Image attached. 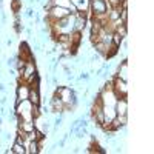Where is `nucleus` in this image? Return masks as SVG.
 <instances>
[{
	"mask_svg": "<svg viewBox=\"0 0 154 154\" xmlns=\"http://www.w3.org/2000/svg\"><path fill=\"white\" fill-rule=\"evenodd\" d=\"M56 94L59 96V99L63 102V105H65V109L63 111H66L68 108H74V105H75V96H74V91L71 88H68V86H60V88H57V91H56Z\"/></svg>",
	"mask_w": 154,
	"mask_h": 154,
	"instance_id": "nucleus-1",
	"label": "nucleus"
},
{
	"mask_svg": "<svg viewBox=\"0 0 154 154\" xmlns=\"http://www.w3.org/2000/svg\"><path fill=\"white\" fill-rule=\"evenodd\" d=\"M109 6L105 0H89V12L91 16H99V14H105L108 12Z\"/></svg>",
	"mask_w": 154,
	"mask_h": 154,
	"instance_id": "nucleus-2",
	"label": "nucleus"
},
{
	"mask_svg": "<svg viewBox=\"0 0 154 154\" xmlns=\"http://www.w3.org/2000/svg\"><path fill=\"white\" fill-rule=\"evenodd\" d=\"M112 91H114L116 96H117V99L119 97H126L128 96V85H126V82L114 75L112 77Z\"/></svg>",
	"mask_w": 154,
	"mask_h": 154,
	"instance_id": "nucleus-3",
	"label": "nucleus"
},
{
	"mask_svg": "<svg viewBox=\"0 0 154 154\" xmlns=\"http://www.w3.org/2000/svg\"><path fill=\"white\" fill-rule=\"evenodd\" d=\"M116 116H128V100H126V97H119L116 100Z\"/></svg>",
	"mask_w": 154,
	"mask_h": 154,
	"instance_id": "nucleus-4",
	"label": "nucleus"
},
{
	"mask_svg": "<svg viewBox=\"0 0 154 154\" xmlns=\"http://www.w3.org/2000/svg\"><path fill=\"white\" fill-rule=\"evenodd\" d=\"M29 91H31V88L29 85L25 82V83H20L17 86V102H22V100H28L29 97ZM16 102V103H17Z\"/></svg>",
	"mask_w": 154,
	"mask_h": 154,
	"instance_id": "nucleus-5",
	"label": "nucleus"
},
{
	"mask_svg": "<svg viewBox=\"0 0 154 154\" xmlns=\"http://www.w3.org/2000/svg\"><path fill=\"white\" fill-rule=\"evenodd\" d=\"M53 6H60V8H66L71 12H75V6L72 5L71 0H51Z\"/></svg>",
	"mask_w": 154,
	"mask_h": 154,
	"instance_id": "nucleus-6",
	"label": "nucleus"
},
{
	"mask_svg": "<svg viewBox=\"0 0 154 154\" xmlns=\"http://www.w3.org/2000/svg\"><path fill=\"white\" fill-rule=\"evenodd\" d=\"M116 77H119V79H122V80H128V63L126 62H122L120 63V66H119V69H117V74H116Z\"/></svg>",
	"mask_w": 154,
	"mask_h": 154,
	"instance_id": "nucleus-7",
	"label": "nucleus"
},
{
	"mask_svg": "<svg viewBox=\"0 0 154 154\" xmlns=\"http://www.w3.org/2000/svg\"><path fill=\"white\" fill-rule=\"evenodd\" d=\"M75 11H89V0H71Z\"/></svg>",
	"mask_w": 154,
	"mask_h": 154,
	"instance_id": "nucleus-8",
	"label": "nucleus"
},
{
	"mask_svg": "<svg viewBox=\"0 0 154 154\" xmlns=\"http://www.w3.org/2000/svg\"><path fill=\"white\" fill-rule=\"evenodd\" d=\"M28 100L31 102L32 105L38 106V105H40V91H38V89H31V91H29V97H28Z\"/></svg>",
	"mask_w": 154,
	"mask_h": 154,
	"instance_id": "nucleus-9",
	"label": "nucleus"
},
{
	"mask_svg": "<svg viewBox=\"0 0 154 154\" xmlns=\"http://www.w3.org/2000/svg\"><path fill=\"white\" fill-rule=\"evenodd\" d=\"M9 151L14 152V154H25V152H26V148H25V145H22L19 142H14V145H12V148Z\"/></svg>",
	"mask_w": 154,
	"mask_h": 154,
	"instance_id": "nucleus-10",
	"label": "nucleus"
}]
</instances>
